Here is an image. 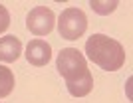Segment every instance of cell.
Returning <instances> with one entry per match:
<instances>
[{
	"mask_svg": "<svg viewBox=\"0 0 133 103\" xmlns=\"http://www.w3.org/2000/svg\"><path fill=\"white\" fill-rule=\"evenodd\" d=\"M85 54L95 65L105 71H117L125 64V50L117 40L105 34H94L85 42Z\"/></svg>",
	"mask_w": 133,
	"mask_h": 103,
	"instance_id": "6da1fadb",
	"label": "cell"
},
{
	"mask_svg": "<svg viewBox=\"0 0 133 103\" xmlns=\"http://www.w3.org/2000/svg\"><path fill=\"white\" fill-rule=\"evenodd\" d=\"M22 56V42L16 36H2L0 38V61H16Z\"/></svg>",
	"mask_w": 133,
	"mask_h": 103,
	"instance_id": "52a82bcc",
	"label": "cell"
},
{
	"mask_svg": "<svg viewBox=\"0 0 133 103\" xmlns=\"http://www.w3.org/2000/svg\"><path fill=\"white\" fill-rule=\"evenodd\" d=\"M85 30H88V18L79 8H68L58 18V32L64 40L74 42L82 38Z\"/></svg>",
	"mask_w": 133,
	"mask_h": 103,
	"instance_id": "7a4b0ae2",
	"label": "cell"
},
{
	"mask_svg": "<svg viewBox=\"0 0 133 103\" xmlns=\"http://www.w3.org/2000/svg\"><path fill=\"white\" fill-rule=\"evenodd\" d=\"M14 91V73L8 65H0V99L8 97Z\"/></svg>",
	"mask_w": 133,
	"mask_h": 103,
	"instance_id": "ba28073f",
	"label": "cell"
},
{
	"mask_svg": "<svg viewBox=\"0 0 133 103\" xmlns=\"http://www.w3.org/2000/svg\"><path fill=\"white\" fill-rule=\"evenodd\" d=\"M56 26V14L46 6H36L28 12L26 28L34 36H48Z\"/></svg>",
	"mask_w": 133,
	"mask_h": 103,
	"instance_id": "277c9868",
	"label": "cell"
},
{
	"mask_svg": "<svg viewBox=\"0 0 133 103\" xmlns=\"http://www.w3.org/2000/svg\"><path fill=\"white\" fill-rule=\"evenodd\" d=\"M91 8L99 14H109L117 8V2H91Z\"/></svg>",
	"mask_w": 133,
	"mask_h": 103,
	"instance_id": "9c48e42d",
	"label": "cell"
},
{
	"mask_svg": "<svg viewBox=\"0 0 133 103\" xmlns=\"http://www.w3.org/2000/svg\"><path fill=\"white\" fill-rule=\"evenodd\" d=\"M8 26H10V14H8V10L4 8V4H0V34L6 32Z\"/></svg>",
	"mask_w": 133,
	"mask_h": 103,
	"instance_id": "30bf717a",
	"label": "cell"
},
{
	"mask_svg": "<svg viewBox=\"0 0 133 103\" xmlns=\"http://www.w3.org/2000/svg\"><path fill=\"white\" fill-rule=\"evenodd\" d=\"M56 67L60 71L62 77H76L82 75L83 71H88V61L83 58V54L76 48H64L58 54V61H56Z\"/></svg>",
	"mask_w": 133,
	"mask_h": 103,
	"instance_id": "3957f363",
	"label": "cell"
},
{
	"mask_svg": "<svg viewBox=\"0 0 133 103\" xmlns=\"http://www.w3.org/2000/svg\"><path fill=\"white\" fill-rule=\"evenodd\" d=\"M26 60L28 64L36 65V67L48 65V61L52 60V46L40 38L30 40V44L26 46Z\"/></svg>",
	"mask_w": 133,
	"mask_h": 103,
	"instance_id": "5b68a950",
	"label": "cell"
},
{
	"mask_svg": "<svg viewBox=\"0 0 133 103\" xmlns=\"http://www.w3.org/2000/svg\"><path fill=\"white\" fill-rule=\"evenodd\" d=\"M66 87L74 97H85L91 91V87H94V75H91V71L88 70V71H83L82 75L66 79Z\"/></svg>",
	"mask_w": 133,
	"mask_h": 103,
	"instance_id": "8992f818",
	"label": "cell"
}]
</instances>
